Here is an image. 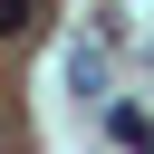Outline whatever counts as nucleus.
Returning <instances> with one entry per match:
<instances>
[{
  "mask_svg": "<svg viewBox=\"0 0 154 154\" xmlns=\"http://www.w3.org/2000/svg\"><path fill=\"white\" fill-rule=\"evenodd\" d=\"M67 77H77L87 96H96V87H106V48H77V58H67Z\"/></svg>",
  "mask_w": 154,
  "mask_h": 154,
  "instance_id": "nucleus-1",
  "label": "nucleus"
},
{
  "mask_svg": "<svg viewBox=\"0 0 154 154\" xmlns=\"http://www.w3.org/2000/svg\"><path fill=\"white\" fill-rule=\"evenodd\" d=\"M29 19H38L29 0H0V38H29Z\"/></svg>",
  "mask_w": 154,
  "mask_h": 154,
  "instance_id": "nucleus-2",
  "label": "nucleus"
}]
</instances>
